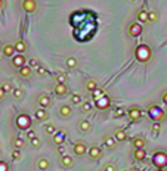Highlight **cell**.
Listing matches in <instances>:
<instances>
[{"label":"cell","instance_id":"1","mask_svg":"<svg viewBox=\"0 0 167 171\" xmlns=\"http://www.w3.org/2000/svg\"><path fill=\"white\" fill-rule=\"evenodd\" d=\"M136 58H138V61H140V62L149 61V58H151L149 47H148V46H139V47L136 49Z\"/></svg>","mask_w":167,"mask_h":171},{"label":"cell","instance_id":"2","mask_svg":"<svg viewBox=\"0 0 167 171\" xmlns=\"http://www.w3.org/2000/svg\"><path fill=\"white\" fill-rule=\"evenodd\" d=\"M152 164H154L157 168H163V167H166V165H167V155H166V154H163V152L155 154V155H154V158H152Z\"/></svg>","mask_w":167,"mask_h":171},{"label":"cell","instance_id":"3","mask_svg":"<svg viewBox=\"0 0 167 171\" xmlns=\"http://www.w3.org/2000/svg\"><path fill=\"white\" fill-rule=\"evenodd\" d=\"M16 126H18V128H21V130H25V128H30V126H31V121H30V117L28 115H19L18 117V119H16Z\"/></svg>","mask_w":167,"mask_h":171},{"label":"cell","instance_id":"4","mask_svg":"<svg viewBox=\"0 0 167 171\" xmlns=\"http://www.w3.org/2000/svg\"><path fill=\"white\" fill-rule=\"evenodd\" d=\"M149 115H151V118L155 121V123H158L160 119H163V118L166 117L164 111L160 109L158 106H151V108H149Z\"/></svg>","mask_w":167,"mask_h":171},{"label":"cell","instance_id":"5","mask_svg":"<svg viewBox=\"0 0 167 171\" xmlns=\"http://www.w3.org/2000/svg\"><path fill=\"white\" fill-rule=\"evenodd\" d=\"M22 9L25 10V12H28V13L36 12V9H37V3L34 2V0H24V2H22Z\"/></svg>","mask_w":167,"mask_h":171},{"label":"cell","instance_id":"6","mask_svg":"<svg viewBox=\"0 0 167 171\" xmlns=\"http://www.w3.org/2000/svg\"><path fill=\"white\" fill-rule=\"evenodd\" d=\"M25 58H24V55H15L13 58H12V64H13V66H16V68H22V66H25Z\"/></svg>","mask_w":167,"mask_h":171},{"label":"cell","instance_id":"7","mask_svg":"<svg viewBox=\"0 0 167 171\" xmlns=\"http://www.w3.org/2000/svg\"><path fill=\"white\" fill-rule=\"evenodd\" d=\"M129 34L132 37H139L142 34V25H139V24H132L130 28H129Z\"/></svg>","mask_w":167,"mask_h":171},{"label":"cell","instance_id":"8","mask_svg":"<svg viewBox=\"0 0 167 171\" xmlns=\"http://www.w3.org/2000/svg\"><path fill=\"white\" fill-rule=\"evenodd\" d=\"M129 118H130L132 121H138L139 118H142V109H139V108H132V109L129 111Z\"/></svg>","mask_w":167,"mask_h":171},{"label":"cell","instance_id":"9","mask_svg":"<svg viewBox=\"0 0 167 171\" xmlns=\"http://www.w3.org/2000/svg\"><path fill=\"white\" fill-rule=\"evenodd\" d=\"M86 151H87V149H86V144H84V143L79 142V143L74 144V154H76V155H84Z\"/></svg>","mask_w":167,"mask_h":171},{"label":"cell","instance_id":"10","mask_svg":"<svg viewBox=\"0 0 167 171\" xmlns=\"http://www.w3.org/2000/svg\"><path fill=\"white\" fill-rule=\"evenodd\" d=\"M15 52H16L15 50V46H12V44H6L3 47V55L8 56V58H13V53Z\"/></svg>","mask_w":167,"mask_h":171},{"label":"cell","instance_id":"11","mask_svg":"<svg viewBox=\"0 0 167 171\" xmlns=\"http://www.w3.org/2000/svg\"><path fill=\"white\" fill-rule=\"evenodd\" d=\"M109 105V99H108V96H102L99 101H96V106L99 108V109H104V108H107Z\"/></svg>","mask_w":167,"mask_h":171},{"label":"cell","instance_id":"12","mask_svg":"<svg viewBox=\"0 0 167 171\" xmlns=\"http://www.w3.org/2000/svg\"><path fill=\"white\" fill-rule=\"evenodd\" d=\"M39 103H40V106H41V108H47V106L51 105V97H49V96H46V94L40 96Z\"/></svg>","mask_w":167,"mask_h":171},{"label":"cell","instance_id":"13","mask_svg":"<svg viewBox=\"0 0 167 171\" xmlns=\"http://www.w3.org/2000/svg\"><path fill=\"white\" fill-rule=\"evenodd\" d=\"M19 74H21V77H24V78H28L30 75H31V66H22V68H19Z\"/></svg>","mask_w":167,"mask_h":171},{"label":"cell","instance_id":"14","mask_svg":"<svg viewBox=\"0 0 167 171\" xmlns=\"http://www.w3.org/2000/svg\"><path fill=\"white\" fill-rule=\"evenodd\" d=\"M55 93L58 94V96H64V94H67V86L65 84H56L55 86Z\"/></svg>","mask_w":167,"mask_h":171},{"label":"cell","instance_id":"15","mask_svg":"<svg viewBox=\"0 0 167 171\" xmlns=\"http://www.w3.org/2000/svg\"><path fill=\"white\" fill-rule=\"evenodd\" d=\"M133 155H135V158H136L138 161H144V159H145V156H147V152H145V149H144V148H142V149H136Z\"/></svg>","mask_w":167,"mask_h":171},{"label":"cell","instance_id":"16","mask_svg":"<svg viewBox=\"0 0 167 171\" xmlns=\"http://www.w3.org/2000/svg\"><path fill=\"white\" fill-rule=\"evenodd\" d=\"M114 137H115V140H118V142H124V140L127 139V134H126L123 130H117L115 134H114Z\"/></svg>","mask_w":167,"mask_h":171},{"label":"cell","instance_id":"17","mask_svg":"<svg viewBox=\"0 0 167 171\" xmlns=\"http://www.w3.org/2000/svg\"><path fill=\"white\" fill-rule=\"evenodd\" d=\"M59 112H61L62 117H69L71 112H73V109H71V106H68V105H64V106L59 108Z\"/></svg>","mask_w":167,"mask_h":171},{"label":"cell","instance_id":"18","mask_svg":"<svg viewBox=\"0 0 167 171\" xmlns=\"http://www.w3.org/2000/svg\"><path fill=\"white\" fill-rule=\"evenodd\" d=\"M25 49H27V46H25V43H24V41H18V43L15 44V50H16L19 55H22L24 52H25Z\"/></svg>","mask_w":167,"mask_h":171},{"label":"cell","instance_id":"19","mask_svg":"<svg viewBox=\"0 0 167 171\" xmlns=\"http://www.w3.org/2000/svg\"><path fill=\"white\" fill-rule=\"evenodd\" d=\"M89 155H90L92 158H99V156H101V149L96 148V146H93V148L89 149Z\"/></svg>","mask_w":167,"mask_h":171},{"label":"cell","instance_id":"20","mask_svg":"<svg viewBox=\"0 0 167 171\" xmlns=\"http://www.w3.org/2000/svg\"><path fill=\"white\" fill-rule=\"evenodd\" d=\"M61 162H62L64 167H71V165H73V158H71L69 155H64L62 159H61Z\"/></svg>","mask_w":167,"mask_h":171},{"label":"cell","instance_id":"21","mask_svg":"<svg viewBox=\"0 0 167 171\" xmlns=\"http://www.w3.org/2000/svg\"><path fill=\"white\" fill-rule=\"evenodd\" d=\"M133 144H135V148L136 149H142L145 146V140L144 139H140V137H136L135 140H133Z\"/></svg>","mask_w":167,"mask_h":171},{"label":"cell","instance_id":"22","mask_svg":"<svg viewBox=\"0 0 167 171\" xmlns=\"http://www.w3.org/2000/svg\"><path fill=\"white\" fill-rule=\"evenodd\" d=\"M79 127H80V130H81L83 133H86V131H89V130H90V123H89L87 119H83L81 123H80V126H79Z\"/></svg>","mask_w":167,"mask_h":171},{"label":"cell","instance_id":"23","mask_svg":"<svg viewBox=\"0 0 167 171\" xmlns=\"http://www.w3.org/2000/svg\"><path fill=\"white\" fill-rule=\"evenodd\" d=\"M37 165H39L40 170H47V168H49V161L44 159V158H41V159H39Z\"/></svg>","mask_w":167,"mask_h":171},{"label":"cell","instance_id":"24","mask_svg":"<svg viewBox=\"0 0 167 171\" xmlns=\"http://www.w3.org/2000/svg\"><path fill=\"white\" fill-rule=\"evenodd\" d=\"M92 96H93V99H95V101H99L101 97L104 96V93H102V90H101V89H96V90H93V91H92Z\"/></svg>","mask_w":167,"mask_h":171},{"label":"cell","instance_id":"25","mask_svg":"<svg viewBox=\"0 0 167 171\" xmlns=\"http://www.w3.org/2000/svg\"><path fill=\"white\" fill-rule=\"evenodd\" d=\"M138 19H139L140 22H147V21H148V13H147L145 10H140L139 15H138Z\"/></svg>","mask_w":167,"mask_h":171},{"label":"cell","instance_id":"26","mask_svg":"<svg viewBox=\"0 0 167 171\" xmlns=\"http://www.w3.org/2000/svg\"><path fill=\"white\" fill-rule=\"evenodd\" d=\"M86 87H87V90H89V91H93V90H96V89H98V84L95 83L93 80H90V81H87Z\"/></svg>","mask_w":167,"mask_h":171},{"label":"cell","instance_id":"27","mask_svg":"<svg viewBox=\"0 0 167 171\" xmlns=\"http://www.w3.org/2000/svg\"><path fill=\"white\" fill-rule=\"evenodd\" d=\"M67 66H68V68H76V66H77L76 58H68V59H67Z\"/></svg>","mask_w":167,"mask_h":171},{"label":"cell","instance_id":"28","mask_svg":"<svg viewBox=\"0 0 167 171\" xmlns=\"http://www.w3.org/2000/svg\"><path fill=\"white\" fill-rule=\"evenodd\" d=\"M36 118L37 119H44L46 118V111L44 109H37L36 111Z\"/></svg>","mask_w":167,"mask_h":171},{"label":"cell","instance_id":"29","mask_svg":"<svg viewBox=\"0 0 167 171\" xmlns=\"http://www.w3.org/2000/svg\"><path fill=\"white\" fill-rule=\"evenodd\" d=\"M13 144H15V148H18V149H19V148H22V146H24V140L18 137V139H15V140H13Z\"/></svg>","mask_w":167,"mask_h":171},{"label":"cell","instance_id":"30","mask_svg":"<svg viewBox=\"0 0 167 171\" xmlns=\"http://www.w3.org/2000/svg\"><path fill=\"white\" fill-rule=\"evenodd\" d=\"M105 144L108 146V148H114V146H115V142H114V139L107 137V139H105Z\"/></svg>","mask_w":167,"mask_h":171},{"label":"cell","instance_id":"31","mask_svg":"<svg viewBox=\"0 0 167 171\" xmlns=\"http://www.w3.org/2000/svg\"><path fill=\"white\" fill-rule=\"evenodd\" d=\"M65 80H67L65 74H58V75H56V81H58L59 84H64V83H65Z\"/></svg>","mask_w":167,"mask_h":171},{"label":"cell","instance_id":"32","mask_svg":"<svg viewBox=\"0 0 167 171\" xmlns=\"http://www.w3.org/2000/svg\"><path fill=\"white\" fill-rule=\"evenodd\" d=\"M157 18H158V16H157L155 12H149V13H148V21L154 22V21H157Z\"/></svg>","mask_w":167,"mask_h":171},{"label":"cell","instance_id":"33","mask_svg":"<svg viewBox=\"0 0 167 171\" xmlns=\"http://www.w3.org/2000/svg\"><path fill=\"white\" fill-rule=\"evenodd\" d=\"M2 89H3L6 93H9V91H13V90H12V86H11L9 83H5V84H2Z\"/></svg>","mask_w":167,"mask_h":171},{"label":"cell","instance_id":"34","mask_svg":"<svg viewBox=\"0 0 167 171\" xmlns=\"http://www.w3.org/2000/svg\"><path fill=\"white\" fill-rule=\"evenodd\" d=\"M73 103H76V105L81 103V96H79V94H74V96H73Z\"/></svg>","mask_w":167,"mask_h":171},{"label":"cell","instance_id":"35","mask_svg":"<svg viewBox=\"0 0 167 171\" xmlns=\"http://www.w3.org/2000/svg\"><path fill=\"white\" fill-rule=\"evenodd\" d=\"M46 131L49 133V134H55V127H53L52 124H47V126H46Z\"/></svg>","mask_w":167,"mask_h":171},{"label":"cell","instance_id":"36","mask_svg":"<svg viewBox=\"0 0 167 171\" xmlns=\"http://www.w3.org/2000/svg\"><path fill=\"white\" fill-rule=\"evenodd\" d=\"M126 114V111L124 109H121V108H118L117 111H115V117H123Z\"/></svg>","mask_w":167,"mask_h":171},{"label":"cell","instance_id":"37","mask_svg":"<svg viewBox=\"0 0 167 171\" xmlns=\"http://www.w3.org/2000/svg\"><path fill=\"white\" fill-rule=\"evenodd\" d=\"M62 142H64V134H62V136H55V143L62 144Z\"/></svg>","mask_w":167,"mask_h":171},{"label":"cell","instance_id":"38","mask_svg":"<svg viewBox=\"0 0 167 171\" xmlns=\"http://www.w3.org/2000/svg\"><path fill=\"white\" fill-rule=\"evenodd\" d=\"M0 171H8V164L3 161H0Z\"/></svg>","mask_w":167,"mask_h":171},{"label":"cell","instance_id":"39","mask_svg":"<svg viewBox=\"0 0 167 171\" xmlns=\"http://www.w3.org/2000/svg\"><path fill=\"white\" fill-rule=\"evenodd\" d=\"M13 96H15V97H21V96H22V90H21V89H15V90H13Z\"/></svg>","mask_w":167,"mask_h":171},{"label":"cell","instance_id":"40","mask_svg":"<svg viewBox=\"0 0 167 171\" xmlns=\"http://www.w3.org/2000/svg\"><path fill=\"white\" fill-rule=\"evenodd\" d=\"M90 108H92V105H90L89 102H84V103H83V109H84L86 112H89V111H90Z\"/></svg>","mask_w":167,"mask_h":171},{"label":"cell","instance_id":"41","mask_svg":"<svg viewBox=\"0 0 167 171\" xmlns=\"http://www.w3.org/2000/svg\"><path fill=\"white\" fill-rule=\"evenodd\" d=\"M31 144H33V146H39V144H40V139H39V137L31 139Z\"/></svg>","mask_w":167,"mask_h":171},{"label":"cell","instance_id":"42","mask_svg":"<svg viewBox=\"0 0 167 171\" xmlns=\"http://www.w3.org/2000/svg\"><path fill=\"white\" fill-rule=\"evenodd\" d=\"M152 131H154V133H158V131H160V124H158V123H155V124L152 126Z\"/></svg>","mask_w":167,"mask_h":171},{"label":"cell","instance_id":"43","mask_svg":"<svg viewBox=\"0 0 167 171\" xmlns=\"http://www.w3.org/2000/svg\"><path fill=\"white\" fill-rule=\"evenodd\" d=\"M28 64H30V66H37V65H39V62H37L36 59H30Z\"/></svg>","mask_w":167,"mask_h":171},{"label":"cell","instance_id":"44","mask_svg":"<svg viewBox=\"0 0 167 171\" xmlns=\"http://www.w3.org/2000/svg\"><path fill=\"white\" fill-rule=\"evenodd\" d=\"M27 136H28V139H30V140H31V139H34V137H36V133H34V131H33V130H30V131H28V133H27Z\"/></svg>","mask_w":167,"mask_h":171},{"label":"cell","instance_id":"45","mask_svg":"<svg viewBox=\"0 0 167 171\" xmlns=\"http://www.w3.org/2000/svg\"><path fill=\"white\" fill-rule=\"evenodd\" d=\"M5 96H6V91H5L2 87H0V101H2V99H5Z\"/></svg>","mask_w":167,"mask_h":171},{"label":"cell","instance_id":"46","mask_svg":"<svg viewBox=\"0 0 167 171\" xmlns=\"http://www.w3.org/2000/svg\"><path fill=\"white\" fill-rule=\"evenodd\" d=\"M37 72H39V74H40V75H44V74H46V69L40 66V68H37Z\"/></svg>","mask_w":167,"mask_h":171},{"label":"cell","instance_id":"47","mask_svg":"<svg viewBox=\"0 0 167 171\" xmlns=\"http://www.w3.org/2000/svg\"><path fill=\"white\" fill-rule=\"evenodd\" d=\"M12 156H13L15 159H16V158H19V156H21V154H19V151H13V152H12Z\"/></svg>","mask_w":167,"mask_h":171},{"label":"cell","instance_id":"48","mask_svg":"<svg viewBox=\"0 0 167 171\" xmlns=\"http://www.w3.org/2000/svg\"><path fill=\"white\" fill-rule=\"evenodd\" d=\"M105 171H115V168H114V165H107Z\"/></svg>","mask_w":167,"mask_h":171},{"label":"cell","instance_id":"49","mask_svg":"<svg viewBox=\"0 0 167 171\" xmlns=\"http://www.w3.org/2000/svg\"><path fill=\"white\" fill-rule=\"evenodd\" d=\"M163 102L167 105V93H164V94H163Z\"/></svg>","mask_w":167,"mask_h":171},{"label":"cell","instance_id":"50","mask_svg":"<svg viewBox=\"0 0 167 171\" xmlns=\"http://www.w3.org/2000/svg\"><path fill=\"white\" fill-rule=\"evenodd\" d=\"M3 6H5V3H3V0H0V9H3Z\"/></svg>","mask_w":167,"mask_h":171},{"label":"cell","instance_id":"51","mask_svg":"<svg viewBox=\"0 0 167 171\" xmlns=\"http://www.w3.org/2000/svg\"><path fill=\"white\" fill-rule=\"evenodd\" d=\"M132 171H140V168H133Z\"/></svg>","mask_w":167,"mask_h":171},{"label":"cell","instance_id":"52","mask_svg":"<svg viewBox=\"0 0 167 171\" xmlns=\"http://www.w3.org/2000/svg\"><path fill=\"white\" fill-rule=\"evenodd\" d=\"M123 171H129V170H123Z\"/></svg>","mask_w":167,"mask_h":171},{"label":"cell","instance_id":"53","mask_svg":"<svg viewBox=\"0 0 167 171\" xmlns=\"http://www.w3.org/2000/svg\"><path fill=\"white\" fill-rule=\"evenodd\" d=\"M130 2H135V0H130Z\"/></svg>","mask_w":167,"mask_h":171}]
</instances>
